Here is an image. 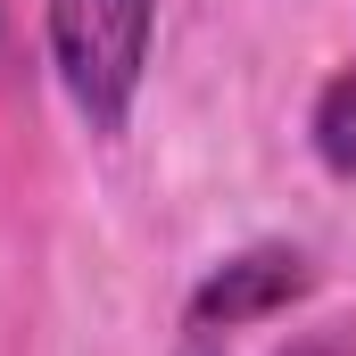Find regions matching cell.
<instances>
[{
	"label": "cell",
	"mask_w": 356,
	"mask_h": 356,
	"mask_svg": "<svg viewBox=\"0 0 356 356\" xmlns=\"http://www.w3.org/2000/svg\"><path fill=\"white\" fill-rule=\"evenodd\" d=\"M42 42H50V75L67 91V108L83 116V133L116 141L149 75L158 0H42Z\"/></svg>",
	"instance_id": "1"
},
{
	"label": "cell",
	"mask_w": 356,
	"mask_h": 356,
	"mask_svg": "<svg viewBox=\"0 0 356 356\" xmlns=\"http://www.w3.org/2000/svg\"><path fill=\"white\" fill-rule=\"evenodd\" d=\"M307 290H315V257H307V249H290V241H249V249H232V257H216V266L199 273V290H191L182 315H191L199 340H224V332H249V323L290 315Z\"/></svg>",
	"instance_id": "2"
},
{
	"label": "cell",
	"mask_w": 356,
	"mask_h": 356,
	"mask_svg": "<svg viewBox=\"0 0 356 356\" xmlns=\"http://www.w3.org/2000/svg\"><path fill=\"white\" fill-rule=\"evenodd\" d=\"M307 141L323 158V175L356 182V58L332 67V83L315 91V116H307Z\"/></svg>",
	"instance_id": "3"
},
{
	"label": "cell",
	"mask_w": 356,
	"mask_h": 356,
	"mask_svg": "<svg viewBox=\"0 0 356 356\" xmlns=\"http://www.w3.org/2000/svg\"><path fill=\"white\" fill-rule=\"evenodd\" d=\"M290 356H348V348H340V340H298Z\"/></svg>",
	"instance_id": "4"
},
{
	"label": "cell",
	"mask_w": 356,
	"mask_h": 356,
	"mask_svg": "<svg viewBox=\"0 0 356 356\" xmlns=\"http://www.w3.org/2000/svg\"><path fill=\"white\" fill-rule=\"evenodd\" d=\"M175 356H224V348H216V340H199V332H191V340H182Z\"/></svg>",
	"instance_id": "5"
}]
</instances>
